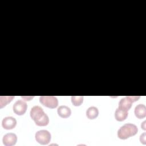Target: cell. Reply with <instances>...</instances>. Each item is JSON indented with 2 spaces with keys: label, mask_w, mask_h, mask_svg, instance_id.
I'll return each instance as SVG.
<instances>
[{
  "label": "cell",
  "mask_w": 146,
  "mask_h": 146,
  "mask_svg": "<svg viewBox=\"0 0 146 146\" xmlns=\"http://www.w3.org/2000/svg\"><path fill=\"white\" fill-rule=\"evenodd\" d=\"M30 116L38 126H46L49 123V118L42 108L34 106L30 110Z\"/></svg>",
  "instance_id": "obj_1"
},
{
  "label": "cell",
  "mask_w": 146,
  "mask_h": 146,
  "mask_svg": "<svg viewBox=\"0 0 146 146\" xmlns=\"http://www.w3.org/2000/svg\"><path fill=\"white\" fill-rule=\"evenodd\" d=\"M138 131L137 126L133 124L126 123L122 125L117 131V136L120 139H127L135 135Z\"/></svg>",
  "instance_id": "obj_2"
},
{
  "label": "cell",
  "mask_w": 146,
  "mask_h": 146,
  "mask_svg": "<svg viewBox=\"0 0 146 146\" xmlns=\"http://www.w3.org/2000/svg\"><path fill=\"white\" fill-rule=\"evenodd\" d=\"M140 96H127L120 99L119 103V108L128 111L131 107L133 102L137 100Z\"/></svg>",
  "instance_id": "obj_3"
},
{
  "label": "cell",
  "mask_w": 146,
  "mask_h": 146,
  "mask_svg": "<svg viewBox=\"0 0 146 146\" xmlns=\"http://www.w3.org/2000/svg\"><path fill=\"white\" fill-rule=\"evenodd\" d=\"M36 141L42 145H46L50 143L51 140V133L47 130L42 129L35 133Z\"/></svg>",
  "instance_id": "obj_4"
},
{
  "label": "cell",
  "mask_w": 146,
  "mask_h": 146,
  "mask_svg": "<svg viewBox=\"0 0 146 146\" xmlns=\"http://www.w3.org/2000/svg\"><path fill=\"white\" fill-rule=\"evenodd\" d=\"M39 102L50 108H55L58 105V99L53 96H41L39 98Z\"/></svg>",
  "instance_id": "obj_5"
},
{
  "label": "cell",
  "mask_w": 146,
  "mask_h": 146,
  "mask_svg": "<svg viewBox=\"0 0 146 146\" xmlns=\"http://www.w3.org/2000/svg\"><path fill=\"white\" fill-rule=\"evenodd\" d=\"M27 108V103L24 100L21 99L17 100L13 106V111L18 115H23L26 112Z\"/></svg>",
  "instance_id": "obj_6"
},
{
  "label": "cell",
  "mask_w": 146,
  "mask_h": 146,
  "mask_svg": "<svg viewBox=\"0 0 146 146\" xmlns=\"http://www.w3.org/2000/svg\"><path fill=\"white\" fill-rule=\"evenodd\" d=\"M17 136L15 133H8L5 135L2 139L3 143L6 146H11L16 144Z\"/></svg>",
  "instance_id": "obj_7"
},
{
  "label": "cell",
  "mask_w": 146,
  "mask_h": 146,
  "mask_svg": "<svg viewBox=\"0 0 146 146\" xmlns=\"http://www.w3.org/2000/svg\"><path fill=\"white\" fill-rule=\"evenodd\" d=\"M16 124L17 120L12 116L5 117L2 121V125L6 129H11L15 127Z\"/></svg>",
  "instance_id": "obj_8"
},
{
  "label": "cell",
  "mask_w": 146,
  "mask_h": 146,
  "mask_svg": "<svg viewBox=\"0 0 146 146\" xmlns=\"http://www.w3.org/2000/svg\"><path fill=\"white\" fill-rule=\"evenodd\" d=\"M135 115L139 119H143L146 116V107L143 104H139L135 107Z\"/></svg>",
  "instance_id": "obj_9"
},
{
  "label": "cell",
  "mask_w": 146,
  "mask_h": 146,
  "mask_svg": "<svg viewBox=\"0 0 146 146\" xmlns=\"http://www.w3.org/2000/svg\"><path fill=\"white\" fill-rule=\"evenodd\" d=\"M59 116L63 118H67L71 115V109L66 106H60L57 110Z\"/></svg>",
  "instance_id": "obj_10"
},
{
  "label": "cell",
  "mask_w": 146,
  "mask_h": 146,
  "mask_svg": "<svg viewBox=\"0 0 146 146\" xmlns=\"http://www.w3.org/2000/svg\"><path fill=\"white\" fill-rule=\"evenodd\" d=\"M128 111L120 109L119 108H116L115 113V117L116 120L121 121L124 120L128 116Z\"/></svg>",
  "instance_id": "obj_11"
},
{
  "label": "cell",
  "mask_w": 146,
  "mask_h": 146,
  "mask_svg": "<svg viewBox=\"0 0 146 146\" xmlns=\"http://www.w3.org/2000/svg\"><path fill=\"white\" fill-rule=\"evenodd\" d=\"M99 110L97 107L94 106L90 107L86 111V116L90 119H94L98 117Z\"/></svg>",
  "instance_id": "obj_12"
},
{
  "label": "cell",
  "mask_w": 146,
  "mask_h": 146,
  "mask_svg": "<svg viewBox=\"0 0 146 146\" xmlns=\"http://www.w3.org/2000/svg\"><path fill=\"white\" fill-rule=\"evenodd\" d=\"M83 96H72L71 102L75 106H79L83 103Z\"/></svg>",
  "instance_id": "obj_13"
},
{
  "label": "cell",
  "mask_w": 146,
  "mask_h": 146,
  "mask_svg": "<svg viewBox=\"0 0 146 146\" xmlns=\"http://www.w3.org/2000/svg\"><path fill=\"white\" fill-rule=\"evenodd\" d=\"M4 99L1 96L0 97V104H1V108H2L3 106H5L6 104L8 103H10L12 99L14 98V96H2Z\"/></svg>",
  "instance_id": "obj_14"
},
{
  "label": "cell",
  "mask_w": 146,
  "mask_h": 146,
  "mask_svg": "<svg viewBox=\"0 0 146 146\" xmlns=\"http://www.w3.org/2000/svg\"><path fill=\"white\" fill-rule=\"evenodd\" d=\"M140 141L143 144H145V133H143L140 136Z\"/></svg>",
  "instance_id": "obj_15"
},
{
  "label": "cell",
  "mask_w": 146,
  "mask_h": 146,
  "mask_svg": "<svg viewBox=\"0 0 146 146\" xmlns=\"http://www.w3.org/2000/svg\"><path fill=\"white\" fill-rule=\"evenodd\" d=\"M145 121H144L143 122V123L141 124V128L144 129V130H145L146 129V128H145Z\"/></svg>",
  "instance_id": "obj_16"
},
{
  "label": "cell",
  "mask_w": 146,
  "mask_h": 146,
  "mask_svg": "<svg viewBox=\"0 0 146 146\" xmlns=\"http://www.w3.org/2000/svg\"><path fill=\"white\" fill-rule=\"evenodd\" d=\"M33 97L34 96H29V97H26V96H22V98H23V99H26V100H30L31 99H32V98H33Z\"/></svg>",
  "instance_id": "obj_17"
}]
</instances>
